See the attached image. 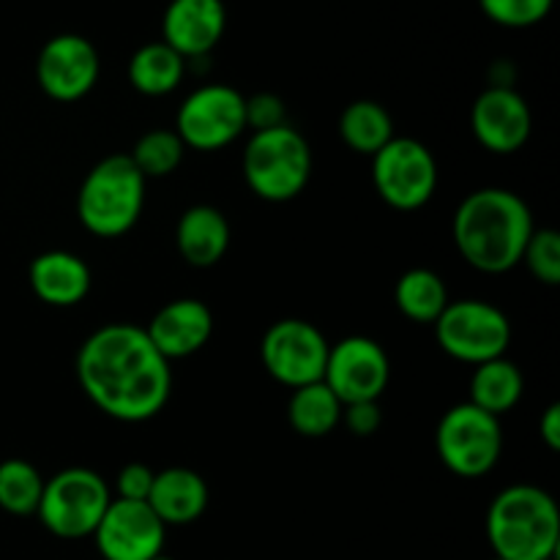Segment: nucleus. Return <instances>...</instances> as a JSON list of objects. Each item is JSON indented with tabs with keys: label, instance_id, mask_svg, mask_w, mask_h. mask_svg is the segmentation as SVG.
<instances>
[{
	"label": "nucleus",
	"instance_id": "8",
	"mask_svg": "<svg viewBox=\"0 0 560 560\" xmlns=\"http://www.w3.org/2000/svg\"><path fill=\"white\" fill-rule=\"evenodd\" d=\"M432 328L443 353L463 364L479 366L501 359L512 345V323L506 312L481 299L448 301Z\"/></svg>",
	"mask_w": 560,
	"mask_h": 560
},
{
	"label": "nucleus",
	"instance_id": "23",
	"mask_svg": "<svg viewBox=\"0 0 560 560\" xmlns=\"http://www.w3.org/2000/svg\"><path fill=\"white\" fill-rule=\"evenodd\" d=\"M288 421L299 435L326 438L342 424V402L323 381L293 388L288 402Z\"/></svg>",
	"mask_w": 560,
	"mask_h": 560
},
{
	"label": "nucleus",
	"instance_id": "1",
	"mask_svg": "<svg viewBox=\"0 0 560 560\" xmlns=\"http://www.w3.org/2000/svg\"><path fill=\"white\" fill-rule=\"evenodd\" d=\"M77 381L104 416L124 424L151 421L173 394L170 361L153 348L145 328L135 323L96 328L80 345Z\"/></svg>",
	"mask_w": 560,
	"mask_h": 560
},
{
	"label": "nucleus",
	"instance_id": "22",
	"mask_svg": "<svg viewBox=\"0 0 560 560\" xmlns=\"http://www.w3.org/2000/svg\"><path fill=\"white\" fill-rule=\"evenodd\" d=\"M186 60L164 42L142 44L129 58V82L142 96H167L184 82Z\"/></svg>",
	"mask_w": 560,
	"mask_h": 560
},
{
	"label": "nucleus",
	"instance_id": "10",
	"mask_svg": "<svg viewBox=\"0 0 560 560\" xmlns=\"http://www.w3.org/2000/svg\"><path fill=\"white\" fill-rule=\"evenodd\" d=\"M372 184L394 211H419L435 197L438 162L424 142L394 137L372 156Z\"/></svg>",
	"mask_w": 560,
	"mask_h": 560
},
{
	"label": "nucleus",
	"instance_id": "5",
	"mask_svg": "<svg viewBox=\"0 0 560 560\" xmlns=\"http://www.w3.org/2000/svg\"><path fill=\"white\" fill-rule=\"evenodd\" d=\"M244 180L266 202H290L306 189L312 175V148L290 124L255 131L241 159Z\"/></svg>",
	"mask_w": 560,
	"mask_h": 560
},
{
	"label": "nucleus",
	"instance_id": "13",
	"mask_svg": "<svg viewBox=\"0 0 560 560\" xmlns=\"http://www.w3.org/2000/svg\"><path fill=\"white\" fill-rule=\"evenodd\" d=\"M102 74V58L93 42L80 33H58L36 58L38 88L52 102L71 104L85 98Z\"/></svg>",
	"mask_w": 560,
	"mask_h": 560
},
{
	"label": "nucleus",
	"instance_id": "14",
	"mask_svg": "<svg viewBox=\"0 0 560 560\" xmlns=\"http://www.w3.org/2000/svg\"><path fill=\"white\" fill-rule=\"evenodd\" d=\"M164 539L167 528L148 503L120 498H113L102 523L93 530V541L104 560H151L164 552Z\"/></svg>",
	"mask_w": 560,
	"mask_h": 560
},
{
	"label": "nucleus",
	"instance_id": "33",
	"mask_svg": "<svg viewBox=\"0 0 560 560\" xmlns=\"http://www.w3.org/2000/svg\"><path fill=\"white\" fill-rule=\"evenodd\" d=\"M539 438L550 452H560V405L552 402L539 419Z\"/></svg>",
	"mask_w": 560,
	"mask_h": 560
},
{
	"label": "nucleus",
	"instance_id": "7",
	"mask_svg": "<svg viewBox=\"0 0 560 560\" xmlns=\"http://www.w3.org/2000/svg\"><path fill=\"white\" fill-rule=\"evenodd\" d=\"M435 448L441 463L459 479H481L503 454V430L498 416L470 402H459L438 421Z\"/></svg>",
	"mask_w": 560,
	"mask_h": 560
},
{
	"label": "nucleus",
	"instance_id": "3",
	"mask_svg": "<svg viewBox=\"0 0 560 560\" xmlns=\"http://www.w3.org/2000/svg\"><path fill=\"white\" fill-rule=\"evenodd\" d=\"M487 541L501 560H552L560 545L556 498L534 485H512L487 509Z\"/></svg>",
	"mask_w": 560,
	"mask_h": 560
},
{
	"label": "nucleus",
	"instance_id": "18",
	"mask_svg": "<svg viewBox=\"0 0 560 560\" xmlns=\"http://www.w3.org/2000/svg\"><path fill=\"white\" fill-rule=\"evenodd\" d=\"M27 282L38 301L58 310H69L85 301L91 290V268L80 255L66 249H49L33 257Z\"/></svg>",
	"mask_w": 560,
	"mask_h": 560
},
{
	"label": "nucleus",
	"instance_id": "4",
	"mask_svg": "<svg viewBox=\"0 0 560 560\" xmlns=\"http://www.w3.org/2000/svg\"><path fill=\"white\" fill-rule=\"evenodd\" d=\"M145 186L129 153H113L93 164L77 191V217L88 233L98 238H120L129 233L145 208Z\"/></svg>",
	"mask_w": 560,
	"mask_h": 560
},
{
	"label": "nucleus",
	"instance_id": "24",
	"mask_svg": "<svg viewBox=\"0 0 560 560\" xmlns=\"http://www.w3.org/2000/svg\"><path fill=\"white\" fill-rule=\"evenodd\" d=\"M339 137L353 153L375 156L386 142L394 140V120L383 104L359 98V102H350L339 115Z\"/></svg>",
	"mask_w": 560,
	"mask_h": 560
},
{
	"label": "nucleus",
	"instance_id": "2",
	"mask_svg": "<svg viewBox=\"0 0 560 560\" xmlns=\"http://www.w3.org/2000/svg\"><path fill=\"white\" fill-rule=\"evenodd\" d=\"M534 230L528 202L501 186L470 191L459 202L452 224L459 255L481 273H506L520 266Z\"/></svg>",
	"mask_w": 560,
	"mask_h": 560
},
{
	"label": "nucleus",
	"instance_id": "32",
	"mask_svg": "<svg viewBox=\"0 0 560 560\" xmlns=\"http://www.w3.org/2000/svg\"><path fill=\"white\" fill-rule=\"evenodd\" d=\"M342 421L355 438H372L383 424L381 405L377 402L342 405Z\"/></svg>",
	"mask_w": 560,
	"mask_h": 560
},
{
	"label": "nucleus",
	"instance_id": "28",
	"mask_svg": "<svg viewBox=\"0 0 560 560\" xmlns=\"http://www.w3.org/2000/svg\"><path fill=\"white\" fill-rule=\"evenodd\" d=\"M525 268L536 282L547 284V288H558L560 284V235L552 228H536L534 235L528 238L523 252Z\"/></svg>",
	"mask_w": 560,
	"mask_h": 560
},
{
	"label": "nucleus",
	"instance_id": "15",
	"mask_svg": "<svg viewBox=\"0 0 560 560\" xmlns=\"http://www.w3.org/2000/svg\"><path fill=\"white\" fill-rule=\"evenodd\" d=\"M470 129L481 148L498 156H509L528 142L534 115H530L528 102L512 85H490L474 102Z\"/></svg>",
	"mask_w": 560,
	"mask_h": 560
},
{
	"label": "nucleus",
	"instance_id": "31",
	"mask_svg": "<svg viewBox=\"0 0 560 560\" xmlns=\"http://www.w3.org/2000/svg\"><path fill=\"white\" fill-rule=\"evenodd\" d=\"M153 476L156 470L148 468L145 463H129L118 470V479H115V490H118L120 501H148V492H151Z\"/></svg>",
	"mask_w": 560,
	"mask_h": 560
},
{
	"label": "nucleus",
	"instance_id": "25",
	"mask_svg": "<svg viewBox=\"0 0 560 560\" xmlns=\"http://www.w3.org/2000/svg\"><path fill=\"white\" fill-rule=\"evenodd\" d=\"M394 304L408 320L432 326L448 306L446 282L430 268H410L397 279Z\"/></svg>",
	"mask_w": 560,
	"mask_h": 560
},
{
	"label": "nucleus",
	"instance_id": "17",
	"mask_svg": "<svg viewBox=\"0 0 560 560\" xmlns=\"http://www.w3.org/2000/svg\"><path fill=\"white\" fill-rule=\"evenodd\" d=\"M153 348L167 361L200 353L213 334V315L200 299H178L164 304L145 326Z\"/></svg>",
	"mask_w": 560,
	"mask_h": 560
},
{
	"label": "nucleus",
	"instance_id": "9",
	"mask_svg": "<svg viewBox=\"0 0 560 560\" xmlns=\"http://www.w3.org/2000/svg\"><path fill=\"white\" fill-rule=\"evenodd\" d=\"M173 131L191 151H222L246 131V96L224 82L195 88L180 102Z\"/></svg>",
	"mask_w": 560,
	"mask_h": 560
},
{
	"label": "nucleus",
	"instance_id": "26",
	"mask_svg": "<svg viewBox=\"0 0 560 560\" xmlns=\"http://www.w3.org/2000/svg\"><path fill=\"white\" fill-rule=\"evenodd\" d=\"M44 479L38 468L27 459L11 457L0 463V509L14 517L36 514L42 501Z\"/></svg>",
	"mask_w": 560,
	"mask_h": 560
},
{
	"label": "nucleus",
	"instance_id": "12",
	"mask_svg": "<svg viewBox=\"0 0 560 560\" xmlns=\"http://www.w3.org/2000/svg\"><path fill=\"white\" fill-rule=\"evenodd\" d=\"M392 381L386 348L370 337H345L328 348L323 383L342 405L381 402Z\"/></svg>",
	"mask_w": 560,
	"mask_h": 560
},
{
	"label": "nucleus",
	"instance_id": "29",
	"mask_svg": "<svg viewBox=\"0 0 560 560\" xmlns=\"http://www.w3.org/2000/svg\"><path fill=\"white\" fill-rule=\"evenodd\" d=\"M552 3L556 0H479L481 11L503 27L539 25L552 11Z\"/></svg>",
	"mask_w": 560,
	"mask_h": 560
},
{
	"label": "nucleus",
	"instance_id": "6",
	"mask_svg": "<svg viewBox=\"0 0 560 560\" xmlns=\"http://www.w3.org/2000/svg\"><path fill=\"white\" fill-rule=\"evenodd\" d=\"M109 503L113 492L96 470L66 468L44 481L36 517L52 536L74 541L93 536Z\"/></svg>",
	"mask_w": 560,
	"mask_h": 560
},
{
	"label": "nucleus",
	"instance_id": "21",
	"mask_svg": "<svg viewBox=\"0 0 560 560\" xmlns=\"http://www.w3.org/2000/svg\"><path fill=\"white\" fill-rule=\"evenodd\" d=\"M523 394H525L523 372H520V366L514 364V361H509L506 355L474 366L468 402L476 405V408H481L485 413L490 416L509 413L512 408H517Z\"/></svg>",
	"mask_w": 560,
	"mask_h": 560
},
{
	"label": "nucleus",
	"instance_id": "16",
	"mask_svg": "<svg viewBox=\"0 0 560 560\" xmlns=\"http://www.w3.org/2000/svg\"><path fill=\"white\" fill-rule=\"evenodd\" d=\"M228 9L222 0H170L162 16V42L184 60L206 58L224 36Z\"/></svg>",
	"mask_w": 560,
	"mask_h": 560
},
{
	"label": "nucleus",
	"instance_id": "19",
	"mask_svg": "<svg viewBox=\"0 0 560 560\" xmlns=\"http://www.w3.org/2000/svg\"><path fill=\"white\" fill-rule=\"evenodd\" d=\"M206 479L191 468H167L153 476L151 492H148V506L153 509L164 528L170 525H191L206 514L208 509Z\"/></svg>",
	"mask_w": 560,
	"mask_h": 560
},
{
	"label": "nucleus",
	"instance_id": "30",
	"mask_svg": "<svg viewBox=\"0 0 560 560\" xmlns=\"http://www.w3.org/2000/svg\"><path fill=\"white\" fill-rule=\"evenodd\" d=\"M288 124L284 118V102L277 93H255V96L246 98V129L255 131H268L277 129V126Z\"/></svg>",
	"mask_w": 560,
	"mask_h": 560
},
{
	"label": "nucleus",
	"instance_id": "11",
	"mask_svg": "<svg viewBox=\"0 0 560 560\" xmlns=\"http://www.w3.org/2000/svg\"><path fill=\"white\" fill-rule=\"evenodd\" d=\"M328 339L317 326L299 317L277 320L260 342V359L268 375L288 388L323 381L328 361Z\"/></svg>",
	"mask_w": 560,
	"mask_h": 560
},
{
	"label": "nucleus",
	"instance_id": "34",
	"mask_svg": "<svg viewBox=\"0 0 560 560\" xmlns=\"http://www.w3.org/2000/svg\"><path fill=\"white\" fill-rule=\"evenodd\" d=\"M151 560H175V558H170V556H164V552H159V556H153Z\"/></svg>",
	"mask_w": 560,
	"mask_h": 560
},
{
	"label": "nucleus",
	"instance_id": "35",
	"mask_svg": "<svg viewBox=\"0 0 560 560\" xmlns=\"http://www.w3.org/2000/svg\"><path fill=\"white\" fill-rule=\"evenodd\" d=\"M492 560H501V558H492Z\"/></svg>",
	"mask_w": 560,
	"mask_h": 560
},
{
	"label": "nucleus",
	"instance_id": "27",
	"mask_svg": "<svg viewBox=\"0 0 560 560\" xmlns=\"http://www.w3.org/2000/svg\"><path fill=\"white\" fill-rule=\"evenodd\" d=\"M184 153L186 145L173 129H153L135 142V151L129 153V159L140 170L142 178L148 180L173 175L184 162Z\"/></svg>",
	"mask_w": 560,
	"mask_h": 560
},
{
	"label": "nucleus",
	"instance_id": "20",
	"mask_svg": "<svg viewBox=\"0 0 560 560\" xmlns=\"http://www.w3.org/2000/svg\"><path fill=\"white\" fill-rule=\"evenodd\" d=\"M175 246L191 268L217 266L230 249L228 217L213 206L186 208L175 228Z\"/></svg>",
	"mask_w": 560,
	"mask_h": 560
}]
</instances>
